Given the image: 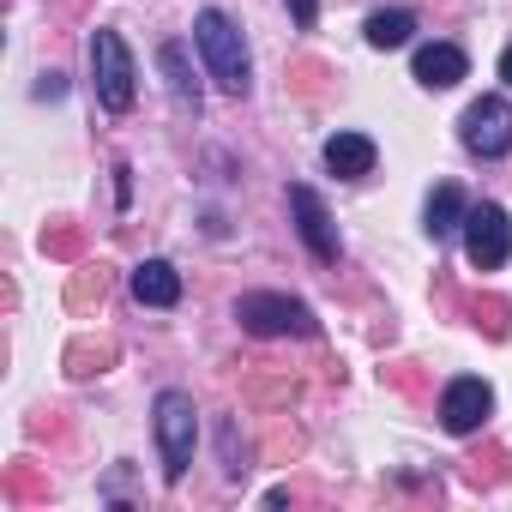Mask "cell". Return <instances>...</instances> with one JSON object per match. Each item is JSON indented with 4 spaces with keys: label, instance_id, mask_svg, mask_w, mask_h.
Here are the masks:
<instances>
[{
    "label": "cell",
    "instance_id": "8",
    "mask_svg": "<svg viewBox=\"0 0 512 512\" xmlns=\"http://www.w3.org/2000/svg\"><path fill=\"white\" fill-rule=\"evenodd\" d=\"M290 211H296V229H302L308 253L332 266V260H338V229H332V217H326L320 193H314V187H290Z\"/></svg>",
    "mask_w": 512,
    "mask_h": 512
},
{
    "label": "cell",
    "instance_id": "10",
    "mask_svg": "<svg viewBox=\"0 0 512 512\" xmlns=\"http://www.w3.org/2000/svg\"><path fill=\"white\" fill-rule=\"evenodd\" d=\"M326 169H332L338 181L374 175V139H368V133H332V139H326Z\"/></svg>",
    "mask_w": 512,
    "mask_h": 512
},
{
    "label": "cell",
    "instance_id": "4",
    "mask_svg": "<svg viewBox=\"0 0 512 512\" xmlns=\"http://www.w3.org/2000/svg\"><path fill=\"white\" fill-rule=\"evenodd\" d=\"M235 320L253 332V338H314V314L302 308V302H290V296H266V290H253V296H241L235 302Z\"/></svg>",
    "mask_w": 512,
    "mask_h": 512
},
{
    "label": "cell",
    "instance_id": "16",
    "mask_svg": "<svg viewBox=\"0 0 512 512\" xmlns=\"http://www.w3.org/2000/svg\"><path fill=\"white\" fill-rule=\"evenodd\" d=\"M500 79H506V85H512V49H506V55H500Z\"/></svg>",
    "mask_w": 512,
    "mask_h": 512
},
{
    "label": "cell",
    "instance_id": "7",
    "mask_svg": "<svg viewBox=\"0 0 512 512\" xmlns=\"http://www.w3.org/2000/svg\"><path fill=\"white\" fill-rule=\"evenodd\" d=\"M488 410H494V392H488V380H476V374H464V380H452V386L440 392V422H446V434H476V428L488 422Z\"/></svg>",
    "mask_w": 512,
    "mask_h": 512
},
{
    "label": "cell",
    "instance_id": "2",
    "mask_svg": "<svg viewBox=\"0 0 512 512\" xmlns=\"http://www.w3.org/2000/svg\"><path fill=\"white\" fill-rule=\"evenodd\" d=\"M193 440H199V410L187 392H163L157 398V446H163V476L181 482L193 464Z\"/></svg>",
    "mask_w": 512,
    "mask_h": 512
},
{
    "label": "cell",
    "instance_id": "6",
    "mask_svg": "<svg viewBox=\"0 0 512 512\" xmlns=\"http://www.w3.org/2000/svg\"><path fill=\"white\" fill-rule=\"evenodd\" d=\"M464 145L476 157H506L512 151V103L506 97H476L464 109Z\"/></svg>",
    "mask_w": 512,
    "mask_h": 512
},
{
    "label": "cell",
    "instance_id": "15",
    "mask_svg": "<svg viewBox=\"0 0 512 512\" xmlns=\"http://www.w3.org/2000/svg\"><path fill=\"white\" fill-rule=\"evenodd\" d=\"M290 19H296L302 31H314V19H320V0H290Z\"/></svg>",
    "mask_w": 512,
    "mask_h": 512
},
{
    "label": "cell",
    "instance_id": "1",
    "mask_svg": "<svg viewBox=\"0 0 512 512\" xmlns=\"http://www.w3.org/2000/svg\"><path fill=\"white\" fill-rule=\"evenodd\" d=\"M193 43H199L205 67H211V79H217L229 97H247V85H253V61H247V43H241L235 19L217 13V7H205V13L193 19Z\"/></svg>",
    "mask_w": 512,
    "mask_h": 512
},
{
    "label": "cell",
    "instance_id": "11",
    "mask_svg": "<svg viewBox=\"0 0 512 512\" xmlns=\"http://www.w3.org/2000/svg\"><path fill=\"white\" fill-rule=\"evenodd\" d=\"M133 296H139L145 308H175V302H181V272H175L169 260H145V266L133 272Z\"/></svg>",
    "mask_w": 512,
    "mask_h": 512
},
{
    "label": "cell",
    "instance_id": "12",
    "mask_svg": "<svg viewBox=\"0 0 512 512\" xmlns=\"http://www.w3.org/2000/svg\"><path fill=\"white\" fill-rule=\"evenodd\" d=\"M464 217H470L464 193H458L452 181H440V187H434V199H428V235H434V241H446L452 229H464Z\"/></svg>",
    "mask_w": 512,
    "mask_h": 512
},
{
    "label": "cell",
    "instance_id": "14",
    "mask_svg": "<svg viewBox=\"0 0 512 512\" xmlns=\"http://www.w3.org/2000/svg\"><path fill=\"white\" fill-rule=\"evenodd\" d=\"M410 31H416V19H410L404 7H386V13L368 19V43H374V49H404Z\"/></svg>",
    "mask_w": 512,
    "mask_h": 512
},
{
    "label": "cell",
    "instance_id": "5",
    "mask_svg": "<svg viewBox=\"0 0 512 512\" xmlns=\"http://www.w3.org/2000/svg\"><path fill=\"white\" fill-rule=\"evenodd\" d=\"M464 253H470L476 272H500L512 260V223H506L500 205H470V217H464Z\"/></svg>",
    "mask_w": 512,
    "mask_h": 512
},
{
    "label": "cell",
    "instance_id": "13",
    "mask_svg": "<svg viewBox=\"0 0 512 512\" xmlns=\"http://www.w3.org/2000/svg\"><path fill=\"white\" fill-rule=\"evenodd\" d=\"M157 61H163V73H169L175 103L199 115V85H193V73H187V49H181V43H163V55H157Z\"/></svg>",
    "mask_w": 512,
    "mask_h": 512
},
{
    "label": "cell",
    "instance_id": "3",
    "mask_svg": "<svg viewBox=\"0 0 512 512\" xmlns=\"http://www.w3.org/2000/svg\"><path fill=\"white\" fill-rule=\"evenodd\" d=\"M91 73H97V97H103V109L109 115H127L133 109V55H127V43L115 37V31H97L91 37Z\"/></svg>",
    "mask_w": 512,
    "mask_h": 512
},
{
    "label": "cell",
    "instance_id": "9",
    "mask_svg": "<svg viewBox=\"0 0 512 512\" xmlns=\"http://www.w3.org/2000/svg\"><path fill=\"white\" fill-rule=\"evenodd\" d=\"M464 73H470V61H464L458 43H428V49H416V85H428V91H452Z\"/></svg>",
    "mask_w": 512,
    "mask_h": 512
}]
</instances>
